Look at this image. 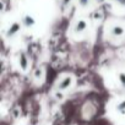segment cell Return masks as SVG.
Wrapping results in <instances>:
<instances>
[{"label":"cell","instance_id":"8992f818","mask_svg":"<svg viewBox=\"0 0 125 125\" xmlns=\"http://www.w3.org/2000/svg\"><path fill=\"white\" fill-rule=\"evenodd\" d=\"M19 61H20V65H21V68H22L23 70H25V69H27V65H28V59H27V56H26L25 54H21V55H20Z\"/></svg>","mask_w":125,"mask_h":125},{"label":"cell","instance_id":"ba28073f","mask_svg":"<svg viewBox=\"0 0 125 125\" xmlns=\"http://www.w3.org/2000/svg\"><path fill=\"white\" fill-rule=\"evenodd\" d=\"M34 76H36V79H41V77L43 76V69H42V68L37 69L36 73H34Z\"/></svg>","mask_w":125,"mask_h":125},{"label":"cell","instance_id":"30bf717a","mask_svg":"<svg viewBox=\"0 0 125 125\" xmlns=\"http://www.w3.org/2000/svg\"><path fill=\"white\" fill-rule=\"evenodd\" d=\"M79 3H80L81 6H86L88 4V0H79Z\"/></svg>","mask_w":125,"mask_h":125},{"label":"cell","instance_id":"6da1fadb","mask_svg":"<svg viewBox=\"0 0 125 125\" xmlns=\"http://www.w3.org/2000/svg\"><path fill=\"white\" fill-rule=\"evenodd\" d=\"M21 22H22V25H23L26 28H31V27H33V26L36 25V19H34L33 16H31V15H25V16L22 17Z\"/></svg>","mask_w":125,"mask_h":125},{"label":"cell","instance_id":"3957f363","mask_svg":"<svg viewBox=\"0 0 125 125\" xmlns=\"http://www.w3.org/2000/svg\"><path fill=\"white\" fill-rule=\"evenodd\" d=\"M71 77L70 76H66V77H64L59 83H58V88H60V90H66V88H69L70 87V85H71Z\"/></svg>","mask_w":125,"mask_h":125},{"label":"cell","instance_id":"7a4b0ae2","mask_svg":"<svg viewBox=\"0 0 125 125\" xmlns=\"http://www.w3.org/2000/svg\"><path fill=\"white\" fill-rule=\"evenodd\" d=\"M20 30H21V25H20L19 22H14V23L10 26L9 31H8V36H9V37H14L15 34H17V33L20 32Z\"/></svg>","mask_w":125,"mask_h":125},{"label":"cell","instance_id":"52a82bcc","mask_svg":"<svg viewBox=\"0 0 125 125\" xmlns=\"http://www.w3.org/2000/svg\"><path fill=\"white\" fill-rule=\"evenodd\" d=\"M118 80L123 87H125V73H119L118 74Z\"/></svg>","mask_w":125,"mask_h":125},{"label":"cell","instance_id":"9c48e42d","mask_svg":"<svg viewBox=\"0 0 125 125\" xmlns=\"http://www.w3.org/2000/svg\"><path fill=\"white\" fill-rule=\"evenodd\" d=\"M118 109H119L120 112H123V110L125 109V101H123V102H121V103L118 105Z\"/></svg>","mask_w":125,"mask_h":125},{"label":"cell","instance_id":"277c9868","mask_svg":"<svg viewBox=\"0 0 125 125\" xmlns=\"http://www.w3.org/2000/svg\"><path fill=\"white\" fill-rule=\"evenodd\" d=\"M86 28H87V22L85 20H79L77 23H76V26H75V32L76 33H81Z\"/></svg>","mask_w":125,"mask_h":125},{"label":"cell","instance_id":"5b68a950","mask_svg":"<svg viewBox=\"0 0 125 125\" xmlns=\"http://www.w3.org/2000/svg\"><path fill=\"white\" fill-rule=\"evenodd\" d=\"M124 28L121 27V26H115V27H113L112 28V34L114 36V37H120V36H123L124 34Z\"/></svg>","mask_w":125,"mask_h":125}]
</instances>
